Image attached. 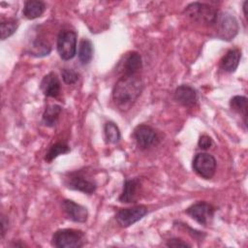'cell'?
<instances>
[{
    "mask_svg": "<svg viewBox=\"0 0 248 248\" xmlns=\"http://www.w3.org/2000/svg\"><path fill=\"white\" fill-rule=\"evenodd\" d=\"M143 83L139 75H122L112 88V100L121 110H128L140 97Z\"/></svg>",
    "mask_w": 248,
    "mask_h": 248,
    "instance_id": "cell-1",
    "label": "cell"
},
{
    "mask_svg": "<svg viewBox=\"0 0 248 248\" xmlns=\"http://www.w3.org/2000/svg\"><path fill=\"white\" fill-rule=\"evenodd\" d=\"M183 13L192 20L203 25H215L219 15L216 8L201 2L190 3Z\"/></svg>",
    "mask_w": 248,
    "mask_h": 248,
    "instance_id": "cell-2",
    "label": "cell"
},
{
    "mask_svg": "<svg viewBox=\"0 0 248 248\" xmlns=\"http://www.w3.org/2000/svg\"><path fill=\"white\" fill-rule=\"evenodd\" d=\"M85 242L84 232L75 229L58 230L51 238V244L56 248H81Z\"/></svg>",
    "mask_w": 248,
    "mask_h": 248,
    "instance_id": "cell-3",
    "label": "cell"
},
{
    "mask_svg": "<svg viewBox=\"0 0 248 248\" xmlns=\"http://www.w3.org/2000/svg\"><path fill=\"white\" fill-rule=\"evenodd\" d=\"M64 184L71 190L79 191L88 195L93 194L97 189L96 181L81 170L68 172L64 178Z\"/></svg>",
    "mask_w": 248,
    "mask_h": 248,
    "instance_id": "cell-4",
    "label": "cell"
},
{
    "mask_svg": "<svg viewBox=\"0 0 248 248\" xmlns=\"http://www.w3.org/2000/svg\"><path fill=\"white\" fill-rule=\"evenodd\" d=\"M57 51L61 59L70 60L77 53V33L72 30H62L57 36Z\"/></svg>",
    "mask_w": 248,
    "mask_h": 248,
    "instance_id": "cell-5",
    "label": "cell"
},
{
    "mask_svg": "<svg viewBox=\"0 0 248 248\" xmlns=\"http://www.w3.org/2000/svg\"><path fill=\"white\" fill-rule=\"evenodd\" d=\"M192 167L198 175L205 179H210L215 174L216 160L212 155L201 152L194 157Z\"/></svg>",
    "mask_w": 248,
    "mask_h": 248,
    "instance_id": "cell-6",
    "label": "cell"
},
{
    "mask_svg": "<svg viewBox=\"0 0 248 248\" xmlns=\"http://www.w3.org/2000/svg\"><path fill=\"white\" fill-rule=\"evenodd\" d=\"M218 37L222 40L231 41L233 39L238 32V23L236 18L229 13H221L218 15L217 21Z\"/></svg>",
    "mask_w": 248,
    "mask_h": 248,
    "instance_id": "cell-7",
    "label": "cell"
},
{
    "mask_svg": "<svg viewBox=\"0 0 248 248\" xmlns=\"http://www.w3.org/2000/svg\"><path fill=\"white\" fill-rule=\"evenodd\" d=\"M215 208L206 202H198L190 205L185 213L202 226H207L213 219Z\"/></svg>",
    "mask_w": 248,
    "mask_h": 248,
    "instance_id": "cell-8",
    "label": "cell"
},
{
    "mask_svg": "<svg viewBox=\"0 0 248 248\" xmlns=\"http://www.w3.org/2000/svg\"><path fill=\"white\" fill-rule=\"evenodd\" d=\"M147 214L145 205H135L128 208H122L117 211L115 219L122 228H128L131 225L141 220Z\"/></svg>",
    "mask_w": 248,
    "mask_h": 248,
    "instance_id": "cell-9",
    "label": "cell"
},
{
    "mask_svg": "<svg viewBox=\"0 0 248 248\" xmlns=\"http://www.w3.org/2000/svg\"><path fill=\"white\" fill-rule=\"evenodd\" d=\"M133 138L140 149L149 148L159 140L156 131L145 124H140L134 129Z\"/></svg>",
    "mask_w": 248,
    "mask_h": 248,
    "instance_id": "cell-10",
    "label": "cell"
},
{
    "mask_svg": "<svg viewBox=\"0 0 248 248\" xmlns=\"http://www.w3.org/2000/svg\"><path fill=\"white\" fill-rule=\"evenodd\" d=\"M62 209L70 220L76 223H84L88 218L87 208L81 204L75 202L72 200H64L61 203Z\"/></svg>",
    "mask_w": 248,
    "mask_h": 248,
    "instance_id": "cell-11",
    "label": "cell"
},
{
    "mask_svg": "<svg viewBox=\"0 0 248 248\" xmlns=\"http://www.w3.org/2000/svg\"><path fill=\"white\" fill-rule=\"evenodd\" d=\"M40 87L45 96L56 98L60 94L61 83L57 75L53 72H50L43 78Z\"/></svg>",
    "mask_w": 248,
    "mask_h": 248,
    "instance_id": "cell-12",
    "label": "cell"
},
{
    "mask_svg": "<svg viewBox=\"0 0 248 248\" xmlns=\"http://www.w3.org/2000/svg\"><path fill=\"white\" fill-rule=\"evenodd\" d=\"M174 100L184 107H192L198 101L196 89L190 85H179L174 91Z\"/></svg>",
    "mask_w": 248,
    "mask_h": 248,
    "instance_id": "cell-13",
    "label": "cell"
},
{
    "mask_svg": "<svg viewBox=\"0 0 248 248\" xmlns=\"http://www.w3.org/2000/svg\"><path fill=\"white\" fill-rule=\"evenodd\" d=\"M142 61L140 55L132 51L126 54L124 57V62L122 64V75H138V73L141 70Z\"/></svg>",
    "mask_w": 248,
    "mask_h": 248,
    "instance_id": "cell-14",
    "label": "cell"
},
{
    "mask_svg": "<svg viewBox=\"0 0 248 248\" xmlns=\"http://www.w3.org/2000/svg\"><path fill=\"white\" fill-rule=\"evenodd\" d=\"M140 179L139 178H132V179H127L124 182L122 192L119 196V202L129 203L132 202H135V200L138 197V192L140 189Z\"/></svg>",
    "mask_w": 248,
    "mask_h": 248,
    "instance_id": "cell-15",
    "label": "cell"
},
{
    "mask_svg": "<svg viewBox=\"0 0 248 248\" xmlns=\"http://www.w3.org/2000/svg\"><path fill=\"white\" fill-rule=\"evenodd\" d=\"M241 58V51L238 48H232L227 51V53L223 56L220 66L222 70L227 73H233L238 65Z\"/></svg>",
    "mask_w": 248,
    "mask_h": 248,
    "instance_id": "cell-16",
    "label": "cell"
},
{
    "mask_svg": "<svg viewBox=\"0 0 248 248\" xmlns=\"http://www.w3.org/2000/svg\"><path fill=\"white\" fill-rule=\"evenodd\" d=\"M46 10V4L39 0H28L24 2L23 16L27 19H35L41 16Z\"/></svg>",
    "mask_w": 248,
    "mask_h": 248,
    "instance_id": "cell-17",
    "label": "cell"
},
{
    "mask_svg": "<svg viewBox=\"0 0 248 248\" xmlns=\"http://www.w3.org/2000/svg\"><path fill=\"white\" fill-rule=\"evenodd\" d=\"M61 111H62V108L59 105L47 106L43 113V117H42L43 124L47 127L55 126Z\"/></svg>",
    "mask_w": 248,
    "mask_h": 248,
    "instance_id": "cell-18",
    "label": "cell"
},
{
    "mask_svg": "<svg viewBox=\"0 0 248 248\" xmlns=\"http://www.w3.org/2000/svg\"><path fill=\"white\" fill-rule=\"evenodd\" d=\"M78 56L79 62L82 65H86L90 63V61L93 58V45L90 40L85 38L80 41Z\"/></svg>",
    "mask_w": 248,
    "mask_h": 248,
    "instance_id": "cell-19",
    "label": "cell"
},
{
    "mask_svg": "<svg viewBox=\"0 0 248 248\" xmlns=\"http://www.w3.org/2000/svg\"><path fill=\"white\" fill-rule=\"evenodd\" d=\"M230 107L231 108L240 114L243 117V123L246 126V119H247V98L245 96H233L230 100Z\"/></svg>",
    "mask_w": 248,
    "mask_h": 248,
    "instance_id": "cell-20",
    "label": "cell"
},
{
    "mask_svg": "<svg viewBox=\"0 0 248 248\" xmlns=\"http://www.w3.org/2000/svg\"><path fill=\"white\" fill-rule=\"evenodd\" d=\"M71 151L70 146L67 143L64 142H56L54 144H52L46 153L45 156V160L46 162H51L52 160H54L57 156L61 155V154H67Z\"/></svg>",
    "mask_w": 248,
    "mask_h": 248,
    "instance_id": "cell-21",
    "label": "cell"
},
{
    "mask_svg": "<svg viewBox=\"0 0 248 248\" xmlns=\"http://www.w3.org/2000/svg\"><path fill=\"white\" fill-rule=\"evenodd\" d=\"M104 133H105V138L108 142L109 143H116L120 140L121 134L118 126L111 122L108 121L105 124L104 126Z\"/></svg>",
    "mask_w": 248,
    "mask_h": 248,
    "instance_id": "cell-22",
    "label": "cell"
},
{
    "mask_svg": "<svg viewBox=\"0 0 248 248\" xmlns=\"http://www.w3.org/2000/svg\"><path fill=\"white\" fill-rule=\"evenodd\" d=\"M50 50H51V47L47 42H45L43 40H35L31 44L29 52L31 53V55L42 57V56L48 55Z\"/></svg>",
    "mask_w": 248,
    "mask_h": 248,
    "instance_id": "cell-23",
    "label": "cell"
},
{
    "mask_svg": "<svg viewBox=\"0 0 248 248\" xmlns=\"http://www.w3.org/2000/svg\"><path fill=\"white\" fill-rule=\"evenodd\" d=\"M18 22L15 18H11L5 21H2L0 24V31H1V40H5L11 37L17 29Z\"/></svg>",
    "mask_w": 248,
    "mask_h": 248,
    "instance_id": "cell-24",
    "label": "cell"
},
{
    "mask_svg": "<svg viewBox=\"0 0 248 248\" xmlns=\"http://www.w3.org/2000/svg\"><path fill=\"white\" fill-rule=\"evenodd\" d=\"M62 79L66 84H74L78 80V74L73 69L63 68L61 71Z\"/></svg>",
    "mask_w": 248,
    "mask_h": 248,
    "instance_id": "cell-25",
    "label": "cell"
},
{
    "mask_svg": "<svg viewBox=\"0 0 248 248\" xmlns=\"http://www.w3.org/2000/svg\"><path fill=\"white\" fill-rule=\"evenodd\" d=\"M212 143H213L212 139L207 135L201 136L199 139V141H198V145L201 149H208V148H210Z\"/></svg>",
    "mask_w": 248,
    "mask_h": 248,
    "instance_id": "cell-26",
    "label": "cell"
},
{
    "mask_svg": "<svg viewBox=\"0 0 248 248\" xmlns=\"http://www.w3.org/2000/svg\"><path fill=\"white\" fill-rule=\"evenodd\" d=\"M166 245L168 247H191L190 244H188L187 242H185L182 239L177 238V237H173V238L169 239Z\"/></svg>",
    "mask_w": 248,
    "mask_h": 248,
    "instance_id": "cell-27",
    "label": "cell"
},
{
    "mask_svg": "<svg viewBox=\"0 0 248 248\" xmlns=\"http://www.w3.org/2000/svg\"><path fill=\"white\" fill-rule=\"evenodd\" d=\"M8 227V220L4 215L1 216V236L4 237L6 232V228Z\"/></svg>",
    "mask_w": 248,
    "mask_h": 248,
    "instance_id": "cell-28",
    "label": "cell"
}]
</instances>
